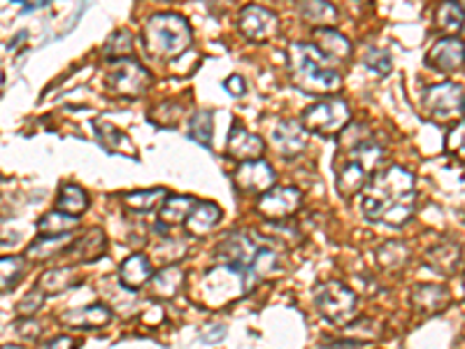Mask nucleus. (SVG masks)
<instances>
[{"mask_svg": "<svg viewBox=\"0 0 465 349\" xmlns=\"http://www.w3.org/2000/svg\"><path fill=\"white\" fill-rule=\"evenodd\" d=\"M315 303L328 322L344 324L359 310V296L343 282H324L316 286Z\"/></svg>", "mask_w": 465, "mask_h": 349, "instance_id": "obj_7", "label": "nucleus"}, {"mask_svg": "<svg viewBox=\"0 0 465 349\" xmlns=\"http://www.w3.org/2000/svg\"><path fill=\"white\" fill-rule=\"evenodd\" d=\"M102 54L107 56V61L131 59V54H133V35L129 31H114L107 38L105 47H102Z\"/></svg>", "mask_w": 465, "mask_h": 349, "instance_id": "obj_34", "label": "nucleus"}, {"mask_svg": "<svg viewBox=\"0 0 465 349\" xmlns=\"http://www.w3.org/2000/svg\"><path fill=\"white\" fill-rule=\"evenodd\" d=\"M224 89L228 93H233V96H236V98H242V96H245V92H247V84H245V80H242L240 75H230L228 80L224 82Z\"/></svg>", "mask_w": 465, "mask_h": 349, "instance_id": "obj_42", "label": "nucleus"}, {"mask_svg": "<svg viewBox=\"0 0 465 349\" xmlns=\"http://www.w3.org/2000/svg\"><path fill=\"white\" fill-rule=\"evenodd\" d=\"M373 135L368 133V126L365 124H356V121H352V124L347 126V129L340 133V150L347 154V151L356 150L359 145H363L365 140H370Z\"/></svg>", "mask_w": 465, "mask_h": 349, "instance_id": "obj_37", "label": "nucleus"}, {"mask_svg": "<svg viewBox=\"0 0 465 349\" xmlns=\"http://www.w3.org/2000/svg\"><path fill=\"white\" fill-rule=\"evenodd\" d=\"M444 145H447V151H450V154H454L456 159L465 161V121L456 124L454 129L447 133Z\"/></svg>", "mask_w": 465, "mask_h": 349, "instance_id": "obj_40", "label": "nucleus"}, {"mask_svg": "<svg viewBox=\"0 0 465 349\" xmlns=\"http://www.w3.org/2000/svg\"><path fill=\"white\" fill-rule=\"evenodd\" d=\"M184 285V270L177 268V266H166L163 270L154 275V282H151V289H154L156 298H163V301H170L179 294Z\"/></svg>", "mask_w": 465, "mask_h": 349, "instance_id": "obj_30", "label": "nucleus"}, {"mask_svg": "<svg viewBox=\"0 0 465 349\" xmlns=\"http://www.w3.org/2000/svg\"><path fill=\"white\" fill-rule=\"evenodd\" d=\"M252 282L254 277L249 273H245V270L219 264L217 268H212L205 275L203 294L209 303L221 305V303H228L230 298H237V296L245 294L252 286Z\"/></svg>", "mask_w": 465, "mask_h": 349, "instance_id": "obj_6", "label": "nucleus"}, {"mask_svg": "<svg viewBox=\"0 0 465 349\" xmlns=\"http://www.w3.org/2000/svg\"><path fill=\"white\" fill-rule=\"evenodd\" d=\"M196 205L199 203L193 196H168L166 203L159 208V224L166 226L168 231L179 224H187Z\"/></svg>", "mask_w": 465, "mask_h": 349, "instance_id": "obj_23", "label": "nucleus"}, {"mask_svg": "<svg viewBox=\"0 0 465 349\" xmlns=\"http://www.w3.org/2000/svg\"><path fill=\"white\" fill-rule=\"evenodd\" d=\"M61 322L70 328H102L107 324L112 322V310L102 303H96V305H86V307H77V310H68L63 312V317Z\"/></svg>", "mask_w": 465, "mask_h": 349, "instance_id": "obj_22", "label": "nucleus"}, {"mask_svg": "<svg viewBox=\"0 0 465 349\" xmlns=\"http://www.w3.org/2000/svg\"><path fill=\"white\" fill-rule=\"evenodd\" d=\"M70 242V236H61V238H43L40 236L38 240L31 242V247L26 249V258L28 261H47V258L59 257V254H65V245Z\"/></svg>", "mask_w": 465, "mask_h": 349, "instance_id": "obj_32", "label": "nucleus"}, {"mask_svg": "<svg viewBox=\"0 0 465 349\" xmlns=\"http://www.w3.org/2000/svg\"><path fill=\"white\" fill-rule=\"evenodd\" d=\"M363 65L368 70H373L374 75H389L391 73V56L382 49H368L363 56Z\"/></svg>", "mask_w": 465, "mask_h": 349, "instance_id": "obj_39", "label": "nucleus"}, {"mask_svg": "<svg viewBox=\"0 0 465 349\" xmlns=\"http://www.w3.org/2000/svg\"><path fill=\"white\" fill-rule=\"evenodd\" d=\"M426 61L431 68L440 70V73H456L465 65V40L456 38V35L438 40L428 52Z\"/></svg>", "mask_w": 465, "mask_h": 349, "instance_id": "obj_15", "label": "nucleus"}, {"mask_svg": "<svg viewBox=\"0 0 465 349\" xmlns=\"http://www.w3.org/2000/svg\"><path fill=\"white\" fill-rule=\"evenodd\" d=\"M43 7H47V3H44V0H40V3H33V5H24V12H33V10H43Z\"/></svg>", "mask_w": 465, "mask_h": 349, "instance_id": "obj_45", "label": "nucleus"}, {"mask_svg": "<svg viewBox=\"0 0 465 349\" xmlns=\"http://www.w3.org/2000/svg\"><path fill=\"white\" fill-rule=\"evenodd\" d=\"M263 245H266V242H258L257 236H252V233H230V236H226L224 240L219 242V247L214 252V258H217L221 266H233V268H240L245 270V273H249L254 258L258 257Z\"/></svg>", "mask_w": 465, "mask_h": 349, "instance_id": "obj_9", "label": "nucleus"}, {"mask_svg": "<svg viewBox=\"0 0 465 349\" xmlns=\"http://www.w3.org/2000/svg\"><path fill=\"white\" fill-rule=\"evenodd\" d=\"M300 19L310 26L319 28H335L337 22V10L326 3V0H312V3H300L298 5Z\"/></svg>", "mask_w": 465, "mask_h": 349, "instance_id": "obj_26", "label": "nucleus"}, {"mask_svg": "<svg viewBox=\"0 0 465 349\" xmlns=\"http://www.w3.org/2000/svg\"><path fill=\"white\" fill-rule=\"evenodd\" d=\"M423 258H426L428 268L435 270L438 275H444V277H450V275H454L456 270L460 268L463 249H460L459 242L451 240V238H442V240L433 242V245L426 249Z\"/></svg>", "mask_w": 465, "mask_h": 349, "instance_id": "obj_16", "label": "nucleus"}, {"mask_svg": "<svg viewBox=\"0 0 465 349\" xmlns=\"http://www.w3.org/2000/svg\"><path fill=\"white\" fill-rule=\"evenodd\" d=\"M373 179V172L359 161V159H354V156H344L343 166H337V175H335V187L337 194L343 196V199H352V196L361 194L368 182Z\"/></svg>", "mask_w": 465, "mask_h": 349, "instance_id": "obj_17", "label": "nucleus"}, {"mask_svg": "<svg viewBox=\"0 0 465 349\" xmlns=\"http://www.w3.org/2000/svg\"><path fill=\"white\" fill-rule=\"evenodd\" d=\"M80 273H77L75 266H63V268H53L47 270V273L40 277L38 289L43 291L44 296H56L63 294V291L73 289V286L80 285Z\"/></svg>", "mask_w": 465, "mask_h": 349, "instance_id": "obj_25", "label": "nucleus"}, {"mask_svg": "<svg viewBox=\"0 0 465 349\" xmlns=\"http://www.w3.org/2000/svg\"><path fill=\"white\" fill-rule=\"evenodd\" d=\"M93 129H96V135L98 140H101V145L105 147L107 151H112V154H121V151H126V154L133 156L135 154V147L133 142L129 140V135L123 133L121 129H117L114 124H110V121H93Z\"/></svg>", "mask_w": 465, "mask_h": 349, "instance_id": "obj_27", "label": "nucleus"}, {"mask_svg": "<svg viewBox=\"0 0 465 349\" xmlns=\"http://www.w3.org/2000/svg\"><path fill=\"white\" fill-rule=\"evenodd\" d=\"M359 209L373 224L402 228L417 209V179L401 166L382 168L361 191Z\"/></svg>", "mask_w": 465, "mask_h": 349, "instance_id": "obj_1", "label": "nucleus"}, {"mask_svg": "<svg viewBox=\"0 0 465 349\" xmlns=\"http://www.w3.org/2000/svg\"><path fill=\"white\" fill-rule=\"evenodd\" d=\"M168 199V189L156 187V189H138V191H129V194H123L121 200L123 205L133 212H151V209L160 208V205L166 203Z\"/></svg>", "mask_w": 465, "mask_h": 349, "instance_id": "obj_28", "label": "nucleus"}, {"mask_svg": "<svg viewBox=\"0 0 465 349\" xmlns=\"http://www.w3.org/2000/svg\"><path fill=\"white\" fill-rule=\"evenodd\" d=\"M451 294L444 285H419L412 291V307L419 315H438L450 307Z\"/></svg>", "mask_w": 465, "mask_h": 349, "instance_id": "obj_20", "label": "nucleus"}, {"mask_svg": "<svg viewBox=\"0 0 465 349\" xmlns=\"http://www.w3.org/2000/svg\"><path fill=\"white\" fill-rule=\"evenodd\" d=\"M303 205V194L295 187H275L258 196L257 212L267 221H282L294 217Z\"/></svg>", "mask_w": 465, "mask_h": 349, "instance_id": "obj_10", "label": "nucleus"}, {"mask_svg": "<svg viewBox=\"0 0 465 349\" xmlns=\"http://www.w3.org/2000/svg\"><path fill=\"white\" fill-rule=\"evenodd\" d=\"M237 28L247 40L266 43L279 33V16L263 5H247L237 15Z\"/></svg>", "mask_w": 465, "mask_h": 349, "instance_id": "obj_11", "label": "nucleus"}, {"mask_svg": "<svg viewBox=\"0 0 465 349\" xmlns=\"http://www.w3.org/2000/svg\"><path fill=\"white\" fill-rule=\"evenodd\" d=\"M226 150H228L230 159H236L240 163L261 161L263 154H266V142H263L261 135L249 133L245 126L236 121V124L230 126Z\"/></svg>", "mask_w": 465, "mask_h": 349, "instance_id": "obj_14", "label": "nucleus"}, {"mask_svg": "<svg viewBox=\"0 0 465 349\" xmlns=\"http://www.w3.org/2000/svg\"><path fill=\"white\" fill-rule=\"evenodd\" d=\"M421 108L431 119L438 121H450L459 117L465 110V92L456 82H440V84L428 86L421 93Z\"/></svg>", "mask_w": 465, "mask_h": 349, "instance_id": "obj_8", "label": "nucleus"}, {"mask_svg": "<svg viewBox=\"0 0 465 349\" xmlns=\"http://www.w3.org/2000/svg\"><path fill=\"white\" fill-rule=\"evenodd\" d=\"M291 82L310 96H326L343 86L335 65L321 54L315 43H291L286 49Z\"/></svg>", "mask_w": 465, "mask_h": 349, "instance_id": "obj_2", "label": "nucleus"}, {"mask_svg": "<svg viewBox=\"0 0 465 349\" xmlns=\"http://www.w3.org/2000/svg\"><path fill=\"white\" fill-rule=\"evenodd\" d=\"M154 275V268H151V261L147 254L135 252L131 257H126L119 266V282H121L126 289H140L145 286L147 282Z\"/></svg>", "mask_w": 465, "mask_h": 349, "instance_id": "obj_21", "label": "nucleus"}, {"mask_svg": "<svg viewBox=\"0 0 465 349\" xmlns=\"http://www.w3.org/2000/svg\"><path fill=\"white\" fill-rule=\"evenodd\" d=\"M0 270H3V291H7V289H15L16 282L22 279L24 270H26V264H24L22 257H3Z\"/></svg>", "mask_w": 465, "mask_h": 349, "instance_id": "obj_38", "label": "nucleus"}, {"mask_svg": "<svg viewBox=\"0 0 465 349\" xmlns=\"http://www.w3.org/2000/svg\"><path fill=\"white\" fill-rule=\"evenodd\" d=\"M107 86L114 96L138 98L147 92L154 82L150 70L135 59L107 61Z\"/></svg>", "mask_w": 465, "mask_h": 349, "instance_id": "obj_5", "label": "nucleus"}, {"mask_svg": "<svg viewBox=\"0 0 465 349\" xmlns=\"http://www.w3.org/2000/svg\"><path fill=\"white\" fill-rule=\"evenodd\" d=\"M463 285H465V282H463Z\"/></svg>", "mask_w": 465, "mask_h": 349, "instance_id": "obj_47", "label": "nucleus"}, {"mask_svg": "<svg viewBox=\"0 0 465 349\" xmlns=\"http://www.w3.org/2000/svg\"><path fill=\"white\" fill-rule=\"evenodd\" d=\"M463 114H465V110H463Z\"/></svg>", "mask_w": 465, "mask_h": 349, "instance_id": "obj_46", "label": "nucleus"}, {"mask_svg": "<svg viewBox=\"0 0 465 349\" xmlns=\"http://www.w3.org/2000/svg\"><path fill=\"white\" fill-rule=\"evenodd\" d=\"M315 44L335 68L352 59V43L337 28H319V31H315Z\"/></svg>", "mask_w": 465, "mask_h": 349, "instance_id": "obj_19", "label": "nucleus"}, {"mask_svg": "<svg viewBox=\"0 0 465 349\" xmlns=\"http://www.w3.org/2000/svg\"><path fill=\"white\" fill-rule=\"evenodd\" d=\"M435 26L442 33H463L465 12L460 10L459 3H442L435 10Z\"/></svg>", "mask_w": 465, "mask_h": 349, "instance_id": "obj_33", "label": "nucleus"}, {"mask_svg": "<svg viewBox=\"0 0 465 349\" xmlns=\"http://www.w3.org/2000/svg\"><path fill=\"white\" fill-rule=\"evenodd\" d=\"M16 331H19V335H22V338H38L40 326L33 322L31 317H28V319H22V322L16 324Z\"/></svg>", "mask_w": 465, "mask_h": 349, "instance_id": "obj_43", "label": "nucleus"}, {"mask_svg": "<svg viewBox=\"0 0 465 349\" xmlns=\"http://www.w3.org/2000/svg\"><path fill=\"white\" fill-rule=\"evenodd\" d=\"M300 121L310 133L333 138V135H340L352 124V110H349V102L344 98L328 96L303 110Z\"/></svg>", "mask_w": 465, "mask_h": 349, "instance_id": "obj_4", "label": "nucleus"}, {"mask_svg": "<svg viewBox=\"0 0 465 349\" xmlns=\"http://www.w3.org/2000/svg\"><path fill=\"white\" fill-rule=\"evenodd\" d=\"M56 209L63 212V215L80 219L86 209H89V196L77 184H63L59 191V199H56Z\"/></svg>", "mask_w": 465, "mask_h": 349, "instance_id": "obj_29", "label": "nucleus"}, {"mask_svg": "<svg viewBox=\"0 0 465 349\" xmlns=\"http://www.w3.org/2000/svg\"><path fill=\"white\" fill-rule=\"evenodd\" d=\"M47 349H77V343H73L70 338H63V335H61V338L47 343Z\"/></svg>", "mask_w": 465, "mask_h": 349, "instance_id": "obj_44", "label": "nucleus"}, {"mask_svg": "<svg viewBox=\"0 0 465 349\" xmlns=\"http://www.w3.org/2000/svg\"><path fill=\"white\" fill-rule=\"evenodd\" d=\"M214 135V117L212 112L208 110H199V112H193L191 117V126H189V138L196 140L199 145L209 147Z\"/></svg>", "mask_w": 465, "mask_h": 349, "instance_id": "obj_36", "label": "nucleus"}, {"mask_svg": "<svg viewBox=\"0 0 465 349\" xmlns=\"http://www.w3.org/2000/svg\"><path fill=\"white\" fill-rule=\"evenodd\" d=\"M43 298H44V294L40 289L28 291V294L24 296V301L19 303V315H28V317H31L33 312L43 307Z\"/></svg>", "mask_w": 465, "mask_h": 349, "instance_id": "obj_41", "label": "nucleus"}, {"mask_svg": "<svg viewBox=\"0 0 465 349\" xmlns=\"http://www.w3.org/2000/svg\"><path fill=\"white\" fill-rule=\"evenodd\" d=\"M107 249V238L101 228H92L86 231L84 236H80L77 240H73L65 249V257L73 261V264H93L105 254Z\"/></svg>", "mask_w": 465, "mask_h": 349, "instance_id": "obj_18", "label": "nucleus"}, {"mask_svg": "<svg viewBox=\"0 0 465 349\" xmlns=\"http://www.w3.org/2000/svg\"><path fill=\"white\" fill-rule=\"evenodd\" d=\"M277 182V172L267 161H247L237 163L233 170V184L240 189L242 194H267L270 189H275Z\"/></svg>", "mask_w": 465, "mask_h": 349, "instance_id": "obj_12", "label": "nucleus"}, {"mask_svg": "<svg viewBox=\"0 0 465 349\" xmlns=\"http://www.w3.org/2000/svg\"><path fill=\"white\" fill-rule=\"evenodd\" d=\"M193 33L177 12H156L142 26V44L151 59H175L191 47Z\"/></svg>", "mask_w": 465, "mask_h": 349, "instance_id": "obj_3", "label": "nucleus"}, {"mask_svg": "<svg viewBox=\"0 0 465 349\" xmlns=\"http://www.w3.org/2000/svg\"><path fill=\"white\" fill-rule=\"evenodd\" d=\"M310 131L303 126L300 119H282L273 126V147L286 159L300 156L307 150Z\"/></svg>", "mask_w": 465, "mask_h": 349, "instance_id": "obj_13", "label": "nucleus"}, {"mask_svg": "<svg viewBox=\"0 0 465 349\" xmlns=\"http://www.w3.org/2000/svg\"><path fill=\"white\" fill-rule=\"evenodd\" d=\"M221 208L212 200H203L196 205L191 217L187 219V231L196 238H205L214 231V226L221 221Z\"/></svg>", "mask_w": 465, "mask_h": 349, "instance_id": "obj_24", "label": "nucleus"}, {"mask_svg": "<svg viewBox=\"0 0 465 349\" xmlns=\"http://www.w3.org/2000/svg\"><path fill=\"white\" fill-rule=\"evenodd\" d=\"M77 224H80V219H75V217H68L63 212H59V209H52V212H47L38 221V233L43 238L70 236L77 228Z\"/></svg>", "mask_w": 465, "mask_h": 349, "instance_id": "obj_31", "label": "nucleus"}, {"mask_svg": "<svg viewBox=\"0 0 465 349\" xmlns=\"http://www.w3.org/2000/svg\"><path fill=\"white\" fill-rule=\"evenodd\" d=\"M377 257H380V264L384 266L386 270H398L410 261V249H407L405 242L391 240L386 242V245H382Z\"/></svg>", "mask_w": 465, "mask_h": 349, "instance_id": "obj_35", "label": "nucleus"}]
</instances>
